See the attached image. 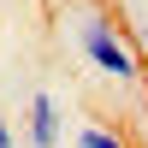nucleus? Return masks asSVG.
<instances>
[{
    "label": "nucleus",
    "mask_w": 148,
    "mask_h": 148,
    "mask_svg": "<svg viewBox=\"0 0 148 148\" xmlns=\"http://www.w3.org/2000/svg\"><path fill=\"white\" fill-rule=\"evenodd\" d=\"M77 47H83V59H89L95 71H107L113 83H136L142 77V59H136V47L125 42V30H113V18H101V12H77Z\"/></svg>",
    "instance_id": "nucleus-1"
},
{
    "label": "nucleus",
    "mask_w": 148,
    "mask_h": 148,
    "mask_svg": "<svg viewBox=\"0 0 148 148\" xmlns=\"http://www.w3.org/2000/svg\"><path fill=\"white\" fill-rule=\"evenodd\" d=\"M24 136H30V148H59V101L47 89H36L24 107Z\"/></svg>",
    "instance_id": "nucleus-2"
},
{
    "label": "nucleus",
    "mask_w": 148,
    "mask_h": 148,
    "mask_svg": "<svg viewBox=\"0 0 148 148\" xmlns=\"http://www.w3.org/2000/svg\"><path fill=\"white\" fill-rule=\"evenodd\" d=\"M77 148H130L119 130H107V125H83L77 130Z\"/></svg>",
    "instance_id": "nucleus-3"
},
{
    "label": "nucleus",
    "mask_w": 148,
    "mask_h": 148,
    "mask_svg": "<svg viewBox=\"0 0 148 148\" xmlns=\"http://www.w3.org/2000/svg\"><path fill=\"white\" fill-rule=\"evenodd\" d=\"M0 148H18V136H12V119L0 113Z\"/></svg>",
    "instance_id": "nucleus-4"
}]
</instances>
